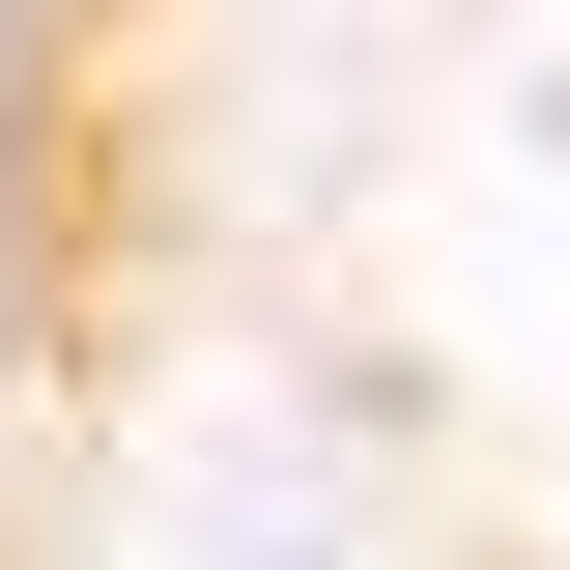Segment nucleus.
<instances>
[{
  "instance_id": "nucleus-1",
  "label": "nucleus",
  "mask_w": 570,
  "mask_h": 570,
  "mask_svg": "<svg viewBox=\"0 0 570 570\" xmlns=\"http://www.w3.org/2000/svg\"><path fill=\"white\" fill-rule=\"evenodd\" d=\"M0 570H570V0H0Z\"/></svg>"
}]
</instances>
